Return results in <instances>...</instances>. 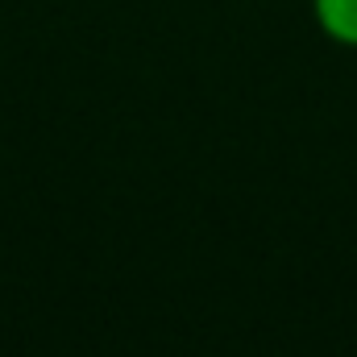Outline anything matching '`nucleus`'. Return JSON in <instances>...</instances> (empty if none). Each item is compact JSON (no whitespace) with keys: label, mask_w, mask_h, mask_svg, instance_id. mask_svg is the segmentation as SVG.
Here are the masks:
<instances>
[{"label":"nucleus","mask_w":357,"mask_h":357,"mask_svg":"<svg viewBox=\"0 0 357 357\" xmlns=\"http://www.w3.org/2000/svg\"><path fill=\"white\" fill-rule=\"evenodd\" d=\"M320 33L345 50H357V0H312Z\"/></svg>","instance_id":"obj_1"}]
</instances>
